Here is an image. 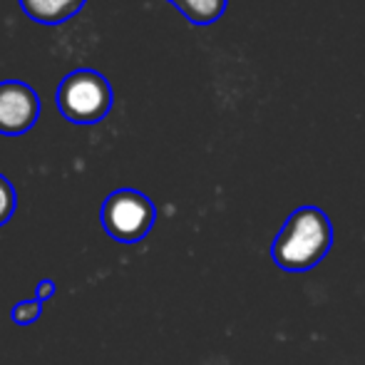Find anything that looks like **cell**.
I'll return each instance as SVG.
<instances>
[{
  "label": "cell",
  "mask_w": 365,
  "mask_h": 365,
  "mask_svg": "<svg viewBox=\"0 0 365 365\" xmlns=\"http://www.w3.org/2000/svg\"><path fill=\"white\" fill-rule=\"evenodd\" d=\"M333 224L318 207H298L271 244V259L281 271L303 274L331 254Z\"/></svg>",
  "instance_id": "6da1fadb"
},
{
  "label": "cell",
  "mask_w": 365,
  "mask_h": 365,
  "mask_svg": "<svg viewBox=\"0 0 365 365\" xmlns=\"http://www.w3.org/2000/svg\"><path fill=\"white\" fill-rule=\"evenodd\" d=\"M58 107L75 125H97L112 110V87L97 70H73L58 87Z\"/></svg>",
  "instance_id": "7a4b0ae2"
},
{
  "label": "cell",
  "mask_w": 365,
  "mask_h": 365,
  "mask_svg": "<svg viewBox=\"0 0 365 365\" xmlns=\"http://www.w3.org/2000/svg\"><path fill=\"white\" fill-rule=\"evenodd\" d=\"M102 226L107 236L120 244H137L152 231L157 207L147 194L137 189H117L102 204Z\"/></svg>",
  "instance_id": "3957f363"
},
{
  "label": "cell",
  "mask_w": 365,
  "mask_h": 365,
  "mask_svg": "<svg viewBox=\"0 0 365 365\" xmlns=\"http://www.w3.org/2000/svg\"><path fill=\"white\" fill-rule=\"evenodd\" d=\"M40 117V97L20 80L0 82V135H25Z\"/></svg>",
  "instance_id": "277c9868"
},
{
  "label": "cell",
  "mask_w": 365,
  "mask_h": 365,
  "mask_svg": "<svg viewBox=\"0 0 365 365\" xmlns=\"http://www.w3.org/2000/svg\"><path fill=\"white\" fill-rule=\"evenodd\" d=\"M87 0H20L30 20L43 25H63L85 8Z\"/></svg>",
  "instance_id": "5b68a950"
},
{
  "label": "cell",
  "mask_w": 365,
  "mask_h": 365,
  "mask_svg": "<svg viewBox=\"0 0 365 365\" xmlns=\"http://www.w3.org/2000/svg\"><path fill=\"white\" fill-rule=\"evenodd\" d=\"M189 23L194 25H212L224 15L229 0H169Z\"/></svg>",
  "instance_id": "8992f818"
},
{
  "label": "cell",
  "mask_w": 365,
  "mask_h": 365,
  "mask_svg": "<svg viewBox=\"0 0 365 365\" xmlns=\"http://www.w3.org/2000/svg\"><path fill=\"white\" fill-rule=\"evenodd\" d=\"M40 316H43V301H40V298L20 301L18 306L10 311V318H13L18 326H30V323H35Z\"/></svg>",
  "instance_id": "52a82bcc"
},
{
  "label": "cell",
  "mask_w": 365,
  "mask_h": 365,
  "mask_svg": "<svg viewBox=\"0 0 365 365\" xmlns=\"http://www.w3.org/2000/svg\"><path fill=\"white\" fill-rule=\"evenodd\" d=\"M15 209H18V194H15V187L0 174V226L8 224L10 217L15 214Z\"/></svg>",
  "instance_id": "ba28073f"
},
{
  "label": "cell",
  "mask_w": 365,
  "mask_h": 365,
  "mask_svg": "<svg viewBox=\"0 0 365 365\" xmlns=\"http://www.w3.org/2000/svg\"><path fill=\"white\" fill-rule=\"evenodd\" d=\"M53 296H55V281H50V279L40 281L38 296H35V298H40V301H48V298H53Z\"/></svg>",
  "instance_id": "9c48e42d"
}]
</instances>
